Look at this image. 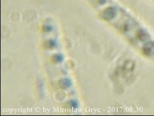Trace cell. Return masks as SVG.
I'll list each match as a JSON object with an SVG mask.
<instances>
[{
  "label": "cell",
  "instance_id": "7",
  "mask_svg": "<svg viewBox=\"0 0 154 116\" xmlns=\"http://www.w3.org/2000/svg\"><path fill=\"white\" fill-rule=\"evenodd\" d=\"M70 105L73 108V109H76L77 108V106H78V105H77V103L75 101H72L70 102Z\"/></svg>",
  "mask_w": 154,
  "mask_h": 116
},
{
  "label": "cell",
  "instance_id": "3",
  "mask_svg": "<svg viewBox=\"0 0 154 116\" xmlns=\"http://www.w3.org/2000/svg\"><path fill=\"white\" fill-rule=\"evenodd\" d=\"M71 81L69 79H63V80H60V85L61 86V87L63 88V89H66L69 87L71 85Z\"/></svg>",
  "mask_w": 154,
  "mask_h": 116
},
{
  "label": "cell",
  "instance_id": "1",
  "mask_svg": "<svg viewBox=\"0 0 154 116\" xmlns=\"http://www.w3.org/2000/svg\"><path fill=\"white\" fill-rule=\"evenodd\" d=\"M116 14V10L114 7H108L105 9L102 12V17L106 20L112 19Z\"/></svg>",
  "mask_w": 154,
  "mask_h": 116
},
{
  "label": "cell",
  "instance_id": "6",
  "mask_svg": "<svg viewBox=\"0 0 154 116\" xmlns=\"http://www.w3.org/2000/svg\"><path fill=\"white\" fill-rule=\"evenodd\" d=\"M43 30L44 31H46V32H50L51 31H52L53 28L50 26V25H45L43 27Z\"/></svg>",
  "mask_w": 154,
  "mask_h": 116
},
{
  "label": "cell",
  "instance_id": "4",
  "mask_svg": "<svg viewBox=\"0 0 154 116\" xmlns=\"http://www.w3.org/2000/svg\"><path fill=\"white\" fill-rule=\"evenodd\" d=\"M56 42L53 40H49V41H46L44 43V46L46 48L48 49H51L54 48L56 46Z\"/></svg>",
  "mask_w": 154,
  "mask_h": 116
},
{
  "label": "cell",
  "instance_id": "5",
  "mask_svg": "<svg viewBox=\"0 0 154 116\" xmlns=\"http://www.w3.org/2000/svg\"><path fill=\"white\" fill-rule=\"evenodd\" d=\"M53 59L55 62H62L63 59V55L61 54L54 55L53 56Z\"/></svg>",
  "mask_w": 154,
  "mask_h": 116
},
{
  "label": "cell",
  "instance_id": "2",
  "mask_svg": "<svg viewBox=\"0 0 154 116\" xmlns=\"http://www.w3.org/2000/svg\"><path fill=\"white\" fill-rule=\"evenodd\" d=\"M143 52L148 56L154 55V43L152 42L146 43L143 48Z\"/></svg>",
  "mask_w": 154,
  "mask_h": 116
}]
</instances>
